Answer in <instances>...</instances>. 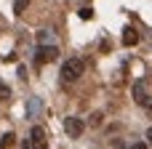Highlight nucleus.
Here are the masks:
<instances>
[{"mask_svg": "<svg viewBox=\"0 0 152 149\" xmlns=\"http://www.w3.org/2000/svg\"><path fill=\"white\" fill-rule=\"evenodd\" d=\"M27 5H29V0H13V13H16V16H21Z\"/></svg>", "mask_w": 152, "mask_h": 149, "instance_id": "9d476101", "label": "nucleus"}, {"mask_svg": "<svg viewBox=\"0 0 152 149\" xmlns=\"http://www.w3.org/2000/svg\"><path fill=\"white\" fill-rule=\"evenodd\" d=\"M64 131H67L69 139H80L83 131H86V123H83L80 117H67V120H64Z\"/></svg>", "mask_w": 152, "mask_h": 149, "instance_id": "7ed1b4c3", "label": "nucleus"}, {"mask_svg": "<svg viewBox=\"0 0 152 149\" xmlns=\"http://www.w3.org/2000/svg\"><path fill=\"white\" fill-rule=\"evenodd\" d=\"M83 69H86L83 59H67V61H64V67H61V77L72 83V80H77V77L83 75Z\"/></svg>", "mask_w": 152, "mask_h": 149, "instance_id": "f257e3e1", "label": "nucleus"}, {"mask_svg": "<svg viewBox=\"0 0 152 149\" xmlns=\"http://www.w3.org/2000/svg\"><path fill=\"white\" fill-rule=\"evenodd\" d=\"M21 149H32V147H27V144H24V147H21Z\"/></svg>", "mask_w": 152, "mask_h": 149, "instance_id": "dca6fc26", "label": "nucleus"}, {"mask_svg": "<svg viewBox=\"0 0 152 149\" xmlns=\"http://www.w3.org/2000/svg\"><path fill=\"white\" fill-rule=\"evenodd\" d=\"M13 144H16V136H13V133H5V136L0 139V149H11Z\"/></svg>", "mask_w": 152, "mask_h": 149, "instance_id": "1a4fd4ad", "label": "nucleus"}, {"mask_svg": "<svg viewBox=\"0 0 152 149\" xmlns=\"http://www.w3.org/2000/svg\"><path fill=\"white\" fill-rule=\"evenodd\" d=\"M59 59V48L51 43V45H37V53H35V64H48V61H56Z\"/></svg>", "mask_w": 152, "mask_h": 149, "instance_id": "f03ea898", "label": "nucleus"}, {"mask_svg": "<svg viewBox=\"0 0 152 149\" xmlns=\"http://www.w3.org/2000/svg\"><path fill=\"white\" fill-rule=\"evenodd\" d=\"M128 149H150V144H144V141H136V144H131Z\"/></svg>", "mask_w": 152, "mask_h": 149, "instance_id": "4468645a", "label": "nucleus"}, {"mask_svg": "<svg viewBox=\"0 0 152 149\" xmlns=\"http://www.w3.org/2000/svg\"><path fill=\"white\" fill-rule=\"evenodd\" d=\"M136 43H139V32H136L134 27H126V29H123V45L131 48V45H136Z\"/></svg>", "mask_w": 152, "mask_h": 149, "instance_id": "423d86ee", "label": "nucleus"}, {"mask_svg": "<svg viewBox=\"0 0 152 149\" xmlns=\"http://www.w3.org/2000/svg\"><path fill=\"white\" fill-rule=\"evenodd\" d=\"M147 139H150V147H152V128L147 131Z\"/></svg>", "mask_w": 152, "mask_h": 149, "instance_id": "2eb2a0df", "label": "nucleus"}, {"mask_svg": "<svg viewBox=\"0 0 152 149\" xmlns=\"http://www.w3.org/2000/svg\"><path fill=\"white\" fill-rule=\"evenodd\" d=\"M77 16H80V19H94V11H91L88 5H83V8L77 11Z\"/></svg>", "mask_w": 152, "mask_h": 149, "instance_id": "ddd939ff", "label": "nucleus"}, {"mask_svg": "<svg viewBox=\"0 0 152 149\" xmlns=\"http://www.w3.org/2000/svg\"><path fill=\"white\" fill-rule=\"evenodd\" d=\"M40 109H43V101H40L37 96H32V99L27 101V115H29V117H37Z\"/></svg>", "mask_w": 152, "mask_h": 149, "instance_id": "0eeeda50", "label": "nucleus"}, {"mask_svg": "<svg viewBox=\"0 0 152 149\" xmlns=\"http://www.w3.org/2000/svg\"><path fill=\"white\" fill-rule=\"evenodd\" d=\"M45 147H48L45 131H43L40 125H35V128H32V149H45Z\"/></svg>", "mask_w": 152, "mask_h": 149, "instance_id": "20e7f679", "label": "nucleus"}, {"mask_svg": "<svg viewBox=\"0 0 152 149\" xmlns=\"http://www.w3.org/2000/svg\"><path fill=\"white\" fill-rule=\"evenodd\" d=\"M102 120H104V115H102V112H94V115H91V120H88V123H91V125H94V128H99V125H102Z\"/></svg>", "mask_w": 152, "mask_h": 149, "instance_id": "9b49d317", "label": "nucleus"}, {"mask_svg": "<svg viewBox=\"0 0 152 149\" xmlns=\"http://www.w3.org/2000/svg\"><path fill=\"white\" fill-rule=\"evenodd\" d=\"M8 99H11V88L5 83H0V101H8Z\"/></svg>", "mask_w": 152, "mask_h": 149, "instance_id": "f8f14e48", "label": "nucleus"}, {"mask_svg": "<svg viewBox=\"0 0 152 149\" xmlns=\"http://www.w3.org/2000/svg\"><path fill=\"white\" fill-rule=\"evenodd\" d=\"M147 99H150V96H147V88H144V80H136V83H134V101L144 107V104H147Z\"/></svg>", "mask_w": 152, "mask_h": 149, "instance_id": "39448f33", "label": "nucleus"}, {"mask_svg": "<svg viewBox=\"0 0 152 149\" xmlns=\"http://www.w3.org/2000/svg\"><path fill=\"white\" fill-rule=\"evenodd\" d=\"M51 43H53V35L48 29H40L37 32V45H51Z\"/></svg>", "mask_w": 152, "mask_h": 149, "instance_id": "6e6552de", "label": "nucleus"}]
</instances>
